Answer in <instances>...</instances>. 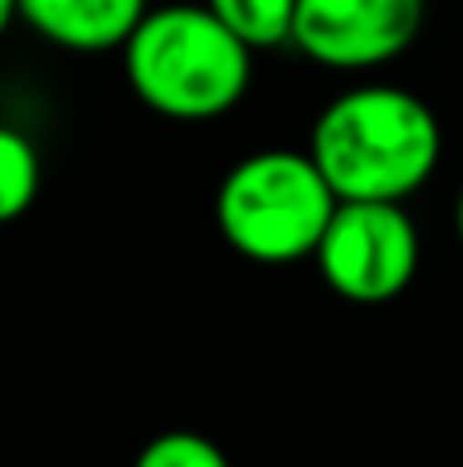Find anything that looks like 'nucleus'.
Segmentation results:
<instances>
[{"mask_svg":"<svg viewBox=\"0 0 463 467\" xmlns=\"http://www.w3.org/2000/svg\"><path fill=\"white\" fill-rule=\"evenodd\" d=\"M308 156L336 202H406L443 161V128L423 95L357 82L320 107Z\"/></svg>","mask_w":463,"mask_h":467,"instance_id":"obj_1","label":"nucleus"},{"mask_svg":"<svg viewBox=\"0 0 463 467\" xmlns=\"http://www.w3.org/2000/svg\"><path fill=\"white\" fill-rule=\"evenodd\" d=\"M123 78L148 111L177 123H210L246 99L254 49L226 29L205 5L148 8L119 49Z\"/></svg>","mask_w":463,"mask_h":467,"instance_id":"obj_2","label":"nucleus"},{"mask_svg":"<svg viewBox=\"0 0 463 467\" xmlns=\"http://www.w3.org/2000/svg\"><path fill=\"white\" fill-rule=\"evenodd\" d=\"M336 205L341 202L308 148H262L221 177L213 222L226 246L242 258L287 266L316 254Z\"/></svg>","mask_w":463,"mask_h":467,"instance_id":"obj_3","label":"nucleus"},{"mask_svg":"<svg viewBox=\"0 0 463 467\" xmlns=\"http://www.w3.org/2000/svg\"><path fill=\"white\" fill-rule=\"evenodd\" d=\"M312 258L341 299L386 304L415 283L423 246L402 202H341Z\"/></svg>","mask_w":463,"mask_h":467,"instance_id":"obj_4","label":"nucleus"},{"mask_svg":"<svg viewBox=\"0 0 463 467\" xmlns=\"http://www.w3.org/2000/svg\"><path fill=\"white\" fill-rule=\"evenodd\" d=\"M427 29V0H295L292 49L333 74L398 62Z\"/></svg>","mask_w":463,"mask_h":467,"instance_id":"obj_5","label":"nucleus"},{"mask_svg":"<svg viewBox=\"0 0 463 467\" xmlns=\"http://www.w3.org/2000/svg\"><path fill=\"white\" fill-rule=\"evenodd\" d=\"M152 0H21V21L66 54H111L139 29Z\"/></svg>","mask_w":463,"mask_h":467,"instance_id":"obj_6","label":"nucleus"},{"mask_svg":"<svg viewBox=\"0 0 463 467\" xmlns=\"http://www.w3.org/2000/svg\"><path fill=\"white\" fill-rule=\"evenodd\" d=\"M41 193V152L21 128L0 123V226L25 218Z\"/></svg>","mask_w":463,"mask_h":467,"instance_id":"obj_7","label":"nucleus"},{"mask_svg":"<svg viewBox=\"0 0 463 467\" xmlns=\"http://www.w3.org/2000/svg\"><path fill=\"white\" fill-rule=\"evenodd\" d=\"M201 5L251 49L292 46L295 0H201Z\"/></svg>","mask_w":463,"mask_h":467,"instance_id":"obj_8","label":"nucleus"},{"mask_svg":"<svg viewBox=\"0 0 463 467\" xmlns=\"http://www.w3.org/2000/svg\"><path fill=\"white\" fill-rule=\"evenodd\" d=\"M131 467H230L226 451L197 431H164L139 447Z\"/></svg>","mask_w":463,"mask_h":467,"instance_id":"obj_9","label":"nucleus"},{"mask_svg":"<svg viewBox=\"0 0 463 467\" xmlns=\"http://www.w3.org/2000/svg\"><path fill=\"white\" fill-rule=\"evenodd\" d=\"M21 21V0H0V37Z\"/></svg>","mask_w":463,"mask_h":467,"instance_id":"obj_10","label":"nucleus"},{"mask_svg":"<svg viewBox=\"0 0 463 467\" xmlns=\"http://www.w3.org/2000/svg\"><path fill=\"white\" fill-rule=\"evenodd\" d=\"M456 234H459V242H463V189H459V197H456Z\"/></svg>","mask_w":463,"mask_h":467,"instance_id":"obj_11","label":"nucleus"}]
</instances>
